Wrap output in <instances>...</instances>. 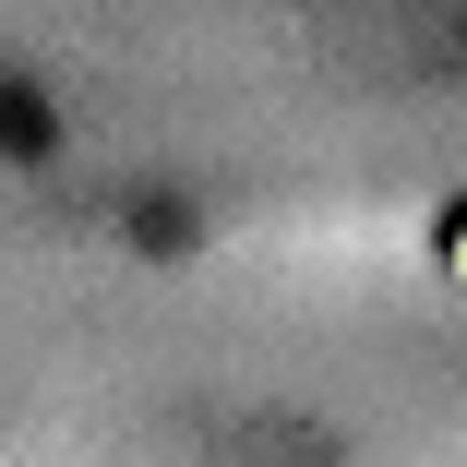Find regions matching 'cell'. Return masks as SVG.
<instances>
[{
	"mask_svg": "<svg viewBox=\"0 0 467 467\" xmlns=\"http://www.w3.org/2000/svg\"><path fill=\"white\" fill-rule=\"evenodd\" d=\"M455 288H467V216H455Z\"/></svg>",
	"mask_w": 467,
	"mask_h": 467,
	"instance_id": "6da1fadb",
	"label": "cell"
}]
</instances>
